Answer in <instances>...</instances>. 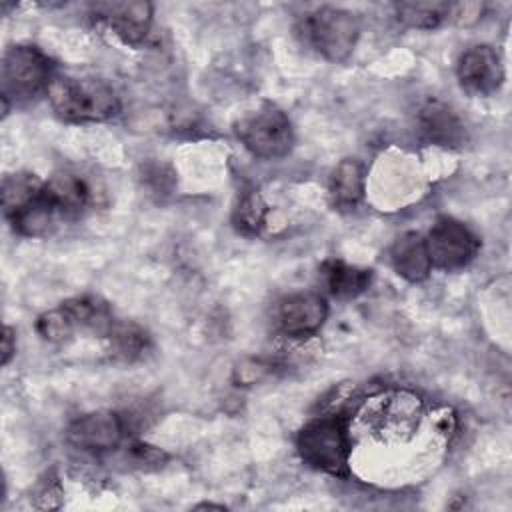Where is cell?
I'll list each match as a JSON object with an SVG mask.
<instances>
[{
  "label": "cell",
  "mask_w": 512,
  "mask_h": 512,
  "mask_svg": "<svg viewBox=\"0 0 512 512\" xmlns=\"http://www.w3.org/2000/svg\"><path fill=\"white\" fill-rule=\"evenodd\" d=\"M46 94L52 110L66 122H104L120 112L116 90L100 78L54 76Z\"/></svg>",
  "instance_id": "obj_1"
},
{
  "label": "cell",
  "mask_w": 512,
  "mask_h": 512,
  "mask_svg": "<svg viewBox=\"0 0 512 512\" xmlns=\"http://www.w3.org/2000/svg\"><path fill=\"white\" fill-rule=\"evenodd\" d=\"M298 34L328 62H344L356 48L360 20L350 10L320 6L300 20Z\"/></svg>",
  "instance_id": "obj_2"
},
{
  "label": "cell",
  "mask_w": 512,
  "mask_h": 512,
  "mask_svg": "<svg viewBox=\"0 0 512 512\" xmlns=\"http://www.w3.org/2000/svg\"><path fill=\"white\" fill-rule=\"evenodd\" d=\"M296 448L302 462L310 468L332 476L346 474L350 440L340 416H320L308 422L298 432Z\"/></svg>",
  "instance_id": "obj_3"
},
{
  "label": "cell",
  "mask_w": 512,
  "mask_h": 512,
  "mask_svg": "<svg viewBox=\"0 0 512 512\" xmlns=\"http://www.w3.org/2000/svg\"><path fill=\"white\" fill-rule=\"evenodd\" d=\"M238 140L250 154L262 160L284 158L294 146V128L284 110L262 104L234 124Z\"/></svg>",
  "instance_id": "obj_4"
},
{
  "label": "cell",
  "mask_w": 512,
  "mask_h": 512,
  "mask_svg": "<svg viewBox=\"0 0 512 512\" xmlns=\"http://www.w3.org/2000/svg\"><path fill=\"white\" fill-rule=\"evenodd\" d=\"M50 58L32 44H16L2 58V96L30 100L48 90L52 82Z\"/></svg>",
  "instance_id": "obj_5"
},
{
  "label": "cell",
  "mask_w": 512,
  "mask_h": 512,
  "mask_svg": "<svg viewBox=\"0 0 512 512\" xmlns=\"http://www.w3.org/2000/svg\"><path fill=\"white\" fill-rule=\"evenodd\" d=\"M424 240L432 268L446 272L468 266L480 250L478 236L452 216H440Z\"/></svg>",
  "instance_id": "obj_6"
},
{
  "label": "cell",
  "mask_w": 512,
  "mask_h": 512,
  "mask_svg": "<svg viewBox=\"0 0 512 512\" xmlns=\"http://www.w3.org/2000/svg\"><path fill=\"white\" fill-rule=\"evenodd\" d=\"M456 74L462 90L470 96H490L504 84V64L488 44L468 48L458 60Z\"/></svg>",
  "instance_id": "obj_7"
},
{
  "label": "cell",
  "mask_w": 512,
  "mask_h": 512,
  "mask_svg": "<svg viewBox=\"0 0 512 512\" xmlns=\"http://www.w3.org/2000/svg\"><path fill=\"white\" fill-rule=\"evenodd\" d=\"M126 432V422L118 412L96 410L76 418L68 430L66 438L72 446L86 452H106L118 448Z\"/></svg>",
  "instance_id": "obj_8"
},
{
  "label": "cell",
  "mask_w": 512,
  "mask_h": 512,
  "mask_svg": "<svg viewBox=\"0 0 512 512\" xmlns=\"http://www.w3.org/2000/svg\"><path fill=\"white\" fill-rule=\"evenodd\" d=\"M328 316V304L324 296L316 292H296L280 300L276 310L278 328L290 338L314 336Z\"/></svg>",
  "instance_id": "obj_9"
},
{
  "label": "cell",
  "mask_w": 512,
  "mask_h": 512,
  "mask_svg": "<svg viewBox=\"0 0 512 512\" xmlns=\"http://www.w3.org/2000/svg\"><path fill=\"white\" fill-rule=\"evenodd\" d=\"M90 10L124 44L138 46L150 32L154 8L150 2H98Z\"/></svg>",
  "instance_id": "obj_10"
},
{
  "label": "cell",
  "mask_w": 512,
  "mask_h": 512,
  "mask_svg": "<svg viewBox=\"0 0 512 512\" xmlns=\"http://www.w3.org/2000/svg\"><path fill=\"white\" fill-rule=\"evenodd\" d=\"M418 126L426 142L442 148H460L466 144V128L462 120L442 102H428L418 114Z\"/></svg>",
  "instance_id": "obj_11"
},
{
  "label": "cell",
  "mask_w": 512,
  "mask_h": 512,
  "mask_svg": "<svg viewBox=\"0 0 512 512\" xmlns=\"http://www.w3.org/2000/svg\"><path fill=\"white\" fill-rule=\"evenodd\" d=\"M60 306L68 316L74 332H92L94 336L106 338L116 322L110 304L96 294L72 296Z\"/></svg>",
  "instance_id": "obj_12"
},
{
  "label": "cell",
  "mask_w": 512,
  "mask_h": 512,
  "mask_svg": "<svg viewBox=\"0 0 512 512\" xmlns=\"http://www.w3.org/2000/svg\"><path fill=\"white\" fill-rule=\"evenodd\" d=\"M390 262L398 276L408 282H422L432 272L426 240L420 232L400 234L390 248Z\"/></svg>",
  "instance_id": "obj_13"
},
{
  "label": "cell",
  "mask_w": 512,
  "mask_h": 512,
  "mask_svg": "<svg viewBox=\"0 0 512 512\" xmlns=\"http://www.w3.org/2000/svg\"><path fill=\"white\" fill-rule=\"evenodd\" d=\"M330 202L336 210H354L364 196V168L356 158H344L336 164L328 184Z\"/></svg>",
  "instance_id": "obj_14"
},
{
  "label": "cell",
  "mask_w": 512,
  "mask_h": 512,
  "mask_svg": "<svg viewBox=\"0 0 512 512\" xmlns=\"http://www.w3.org/2000/svg\"><path fill=\"white\" fill-rule=\"evenodd\" d=\"M422 414V404L418 396L408 392H396L382 400L376 410L380 430H386V436L400 438V432H410Z\"/></svg>",
  "instance_id": "obj_15"
},
{
  "label": "cell",
  "mask_w": 512,
  "mask_h": 512,
  "mask_svg": "<svg viewBox=\"0 0 512 512\" xmlns=\"http://www.w3.org/2000/svg\"><path fill=\"white\" fill-rule=\"evenodd\" d=\"M322 280L328 292L336 298H356L372 284V270L346 264L344 260L330 258L320 266Z\"/></svg>",
  "instance_id": "obj_16"
},
{
  "label": "cell",
  "mask_w": 512,
  "mask_h": 512,
  "mask_svg": "<svg viewBox=\"0 0 512 512\" xmlns=\"http://www.w3.org/2000/svg\"><path fill=\"white\" fill-rule=\"evenodd\" d=\"M394 10L402 26L414 28V30H434L450 20L452 2H440V0L398 2Z\"/></svg>",
  "instance_id": "obj_17"
},
{
  "label": "cell",
  "mask_w": 512,
  "mask_h": 512,
  "mask_svg": "<svg viewBox=\"0 0 512 512\" xmlns=\"http://www.w3.org/2000/svg\"><path fill=\"white\" fill-rule=\"evenodd\" d=\"M46 188L62 216L80 214V210L90 200L88 184L80 176L70 174V172L54 174L50 180H46Z\"/></svg>",
  "instance_id": "obj_18"
},
{
  "label": "cell",
  "mask_w": 512,
  "mask_h": 512,
  "mask_svg": "<svg viewBox=\"0 0 512 512\" xmlns=\"http://www.w3.org/2000/svg\"><path fill=\"white\" fill-rule=\"evenodd\" d=\"M44 180L38 178L36 174L30 172H18V174H8L2 180V208L4 216L16 214L20 208H24L30 200H34L42 188Z\"/></svg>",
  "instance_id": "obj_19"
},
{
  "label": "cell",
  "mask_w": 512,
  "mask_h": 512,
  "mask_svg": "<svg viewBox=\"0 0 512 512\" xmlns=\"http://www.w3.org/2000/svg\"><path fill=\"white\" fill-rule=\"evenodd\" d=\"M108 342H110V352L114 358L132 362L144 354L148 348V334L142 326L126 320H116L114 326L108 332Z\"/></svg>",
  "instance_id": "obj_20"
},
{
  "label": "cell",
  "mask_w": 512,
  "mask_h": 512,
  "mask_svg": "<svg viewBox=\"0 0 512 512\" xmlns=\"http://www.w3.org/2000/svg\"><path fill=\"white\" fill-rule=\"evenodd\" d=\"M268 206L258 192L242 194L238 206L234 208V224L244 234H258L266 224Z\"/></svg>",
  "instance_id": "obj_21"
},
{
  "label": "cell",
  "mask_w": 512,
  "mask_h": 512,
  "mask_svg": "<svg viewBox=\"0 0 512 512\" xmlns=\"http://www.w3.org/2000/svg\"><path fill=\"white\" fill-rule=\"evenodd\" d=\"M36 332L42 336V340L54 342V344L66 342L76 334L68 316L62 310V306H56L48 312H42L36 318Z\"/></svg>",
  "instance_id": "obj_22"
},
{
  "label": "cell",
  "mask_w": 512,
  "mask_h": 512,
  "mask_svg": "<svg viewBox=\"0 0 512 512\" xmlns=\"http://www.w3.org/2000/svg\"><path fill=\"white\" fill-rule=\"evenodd\" d=\"M272 372V366L260 358H244L232 370V380L238 386H252L264 380Z\"/></svg>",
  "instance_id": "obj_23"
},
{
  "label": "cell",
  "mask_w": 512,
  "mask_h": 512,
  "mask_svg": "<svg viewBox=\"0 0 512 512\" xmlns=\"http://www.w3.org/2000/svg\"><path fill=\"white\" fill-rule=\"evenodd\" d=\"M128 454H130L132 462L138 464L140 468H158V466H162V464L168 460L166 452H162V450L156 448V446L142 444V442L130 444Z\"/></svg>",
  "instance_id": "obj_24"
},
{
  "label": "cell",
  "mask_w": 512,
  "mask_h": 512,
  "mask_svg": "<svg viewBox=\"0 0 512 512\" xmlns=\"http://www.w3.org/2000/svg\"><path fill=\"white\" fill-rule=\"evenodd\" d=\"M62 496V490H60V484H58V478L54 476H46L44 480L38 482L36 486V492H34V506L36 508H58L60 504L52 498H58L60 500Z\"/></svg>",
  "instance_id": "obj_25"
},
{
  "label": "cell",
  "mask_w": 512,
  "mask_h": 512,
  "mask_svg": "<svg viewBox=\"0 0 512 512\" xmlns=\"http://www.w3.org/2000/svg\"><path fill=\"white\" fill-rule=\"evenodd\" d=\"M14 354H16V330L6 324L2 334V366H6Z\"/></svg>",
  "instance_id": "obj_26"
},
{
  "label": "cell",
  "mask_w": 512,
  "mask_h": 512,
  "mask_svg": "<svg viewBox=\"0 0 512 512\" xmlns=\"http://www.w3.org/2000/svg\"><path fill=\"white\" fill-rule=\"evenodd\" d=\"M196 508H218V510H224V504H212V502H204V504H198Z\"/></svg>",
  "instance_id": "obj_27"
}]
</instances>
